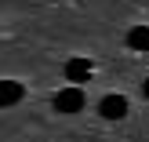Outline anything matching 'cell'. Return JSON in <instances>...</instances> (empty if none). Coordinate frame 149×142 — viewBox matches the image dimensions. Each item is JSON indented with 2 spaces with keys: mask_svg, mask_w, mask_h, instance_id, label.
<instances>
[{
  "mask_svg": "<svg viewBox=\"0 0 149 142\" xmlns=\"http://www.w3.org/2000/svg\"><path fill=\"white\" fill-rule=\"evenodd\" d=\"M55 109H58V113H80V109H84V91H80V84L58 91L55 95Z\"/></svg>",
  "mask_w": 149,
  "mask_h": 142,
  "instance_id": "6da1fadb",
  "label": "cell"
},
{
  "mask_svg": "<svg viewBox=\"0 0 149 142\" xmlns=\"http://www.w3.org/2000/svg\"><path fill=\"white\" fill-rule=\"evenodd\" d=\"M98 113L106 117V120H120V117H127V99H124V95H106V99L98 102Z\"/></svg>",
  "mask_w": 149,
  "mask_h": 142,
  "instance_id": "7a4b0ae2",
  "label": "cell"
},
{
  "mask_svg": "<svg viewBox=\"0 0 149 142\" xmlns=\"http://www.w3.org/2000/svg\"><path fill=\"white\" fill-rule=\"evenodd\" d=\"M65 77H69L73 84L91 80V62H87V58H69V62H65Z\"/></svg>",
  "mask_w": 149,
  "mask_h": 142,
  "instance_id": "3957f363",
  "label": "cell"
},
{
  "mask_svg": "<svg viewBox=\"0 0 149 142\" xmlns=\"http://www.w3.org/2000/svg\"><path fill=\"white\" fill-rule=\"evenodd\" d=\"M127 48H131V51H149V26L127 29Z\"/></svg>",
  "mask_w": 149,
  "mask_h": 142,
  "instance_id": "277c9868",
  "label": "cell"
},
{
  "mask_svg": "<svg viewBox=\"0 0 149 142\" xmlns=\"http://www.w3.org/2000/svg\"><path fill=\"white\" fill-rule=\"evenodd\" d=\"M18 99H22V84L18 80H4L0 84V106H15Z\"/></svg>",
  "mask_w": 149,
  "mask_h": 142,
  "instance_id": "5b68a950",
  "label": "cell"
},
{
  "mask_svg": "<svg viewBox=\"0 0 149 142\" xmlns=\"http://www.w3.org/2000/svg\"><path fill=\"white\" fill-rule=\"evenodd\" d=\"M142 95H146V99H149V77L142 80Z\"/></svg>",
  "mask_w": 149,
  "mask_h": 142,
  "instance_id": "8992f818",
  "label": "cell"
}]
</instances>
